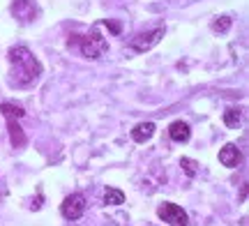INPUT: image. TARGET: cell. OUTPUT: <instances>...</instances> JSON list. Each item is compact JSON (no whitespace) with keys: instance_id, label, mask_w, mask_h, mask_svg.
Segmentation results:
<instances>
[{"instance_id":"cell-9","label":"cell","mask_w":249,"mask_h":226,"mask_svg":"<svg viewBox=\"0 0 249 226\" xmlns=\"http://www.w3.org/2000/svg\"><path fill=\"white\" fill-rule=\"evenodd\" d=\"M189 125L187 122H182V120H176L173 125L169 127V136L173 139V141H178V143H185V141H189Z\"/></svg>"},{"instance_id":"cell-14","label":"cell","mask_w":249,"mask_h":226,"mask_svg":"<svg viewBox=\"0 0 249 226\" xmlns=\"http://www.w3.org/2000/svg\"><path fill=\"white\" fill-rule=\"evenodd\" d=\"M180 166L185 169L187 175H196V166H198V164H196L194 159H189V157H182V159H180Z\"/></svg>"},{"instance_id":"cell-6","label":"cell","mask_w":249,"mask_h":226,"mask_svg":"<svg viewBox=\"0 0 249 226\" xmlns=\"http://www.w3.org/2000/svg\"><path fill=\"white\" fill-rule=\"evenodd\" d=\"M161 35H164V30H161V28L152 30V33H145V35H139L132 42V49H134V51H139V53H143V51H150L155 44H160Z\"/></svg>"},{"instance_id":"cell-12","label":"cell","mask_w":249,"mask_h":226,"mask_svg":"<svg viewBox=\"0 0 249 226\" xmlns=\"http://www.w3.org/2000/svg\"><path fill=\"white\" fill-rule=\"evenodd\" d=\"M0 111H2V116L5 118H21L26 111L21 109V106H17V104H12V102H5L2 106H0Z\"/></svg>"},{"instance_id":"cell-8","label":"cell","mask_w":249,"mask_h":226,"mask_svg":"<svg viewBox=\"0 0 249 226\" xmlns=\"http://www.w3.org/2000/svg\"><path fill=\"white\" fill-rule=\"evenodd\" d=\"M7 127H9V139H12V145L14 148H23L26 145V134L21 125L17 122V118H7Z\"/></svg>"},{"instance_id":"cell-1","label":"cell","mask_w":249,"mask_h":226,"mask_svg":"<svg viewBox=\"0 0 249 226\" xmlns=\"http://www.w3.org/2000/svg\"><path fill=\"white\" fill-rule=\"evenodd\" d=\"M9 63H12V83L17 86H30L39 79L42 65L26 46H14L9 49Z\"/></svg>"},{"instance_id":"cell-2","label":"cell","mask_w":249,"mask_h":226,"mask_svg":"<svg viewBox=\"0 0 249 226\" xmlns=\"http://www.w3.org/2000/svg\"><path fill=\"white\" fill-rule=\"evenodd\" d=\"M70 44L79 46L86 58H102L108 51V42L99 35L97 28H92L88 35H74V39H70Z\"/></svg>"},{"instance_id":"cell-5","label":"cell","mask_w":249,"mask_h":226,"mask_svg":"<svg viewBox=\"0 0 249 226\" xmlns=\"http://www.w3.org/2000/svg\"><path fill=\"white\" fill-rule=\"evenodd\" d=\"M12 14L21 21V23H30L37 18V7L33 0H14L12 5Z\"/></svg>"},{"instance_id":"cell-13","label":"cell","mask_w":249,"mask_h":226,"mask_svg":"<svg viewBox=\"0 0 249 226\" xmlns=\"http://www.w3.org/2000/svg\"><path fill=\"white\" fill-rule=\"evenodd\" d=\"M240 118H242L240 109H226V113H224V122H226L229 127H238L240 125Z\"/></svg>"},{"instance_id":"cell-7","label":"cell","mask_w":249,"mask_h":226,"mask_svg":"<svg viewBox=\"0 0 249 226\" xmlns=\"http://www.w3.org/2000/svg\"><path fill=\"white\" fill-rule=\"evenodd\" d=\"M240 159H242L240 150H238V148H235L233 143L224 145L222 150H219V162H222L224 166H229V169H233V166H238V164H240Z\"/></svg>"},{"instance_id":"cell-11","label":"cell","mask_w":249,"mask_h":226,"mask_svg":"<svg viewBox=\"0 0 249 226\" xmlns=\"http://www.w3.org/2000/svg\"><path fill=\"white\" fill-rule=\"evenodd\" d=\"M104 203H107V206H120V203H124V194L120 190H107Z\"/></svg>"},{"instance_id":"cell-15","label":"cell","mask_w":249,"mask_h":226,"mask_svg":"<svg viewBox=\"0 0 249 226\" xmlns=\"http://www.w3.org/2000/svg\"><path fill=\"white\" fill-rule=\"evenodd\" d=\"M229 28H231V18L229 17H222L219 21H214L213 23V30H217V33H226Z\"/></svg>"},{"instance_id":"cell-10","label":"cell","mask_w":249,"mask_h":226,"mask_svg":"<svg viewBox=\"0 0 249 226\" xmlns=\"http://www.w3.org/2000/svg\"><path fill=\"white\" fill-rule=\"evenodd\" d=\"M152 134H155V125L152 122H141V125H136L132 129V139L136 143H145Z\"/></svg>"},{"instance_id":"cell-3","label":"cell","mask_w":249,"mask_h":226,"mask_svg":"<svg viewBox=\"0 0 249 226\" xmlns=\"http://www.w3.org/2000/svg\"><path fill=\"white\" fill-rule=\"evenodd\" d=\"M157 215H160L161 222H166L169 226H187L189 219H187V212L176 203H161L157 208Z\"/></svg>"},{"instance_id":"cell-4","label":"cell","mask_w":249,"mask_h":226,"mask_svg":"<svg viewBox=\"0 0 249 226\" xmlns=\"http://www.w3.org/2000/svg\"><path fill=\"white\" fill-rule=\"evenodd\" d=\"M83 210H86V196L83 194H71L60 206V212L65 219H79L83 215Z\"/></svg>"}]
</instances>
